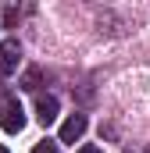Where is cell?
I'll return each mask as SVG.
<instances>
[{
	"label": "cell",
	"mask_w": 150,
	"mask_h": 153,
	"mask_svg": "<svg viewBox=\"0 0 150 153\" xmlns=\"http://www.w3.org/2000/svg\"><path fill=\"white\" fill-rule=\"evenodd\" d=\"M0 125H4V132H7V135H18V132L25 128V111H22V103H18V100H7V103H4Z\"/></svg>",
	"instance_id": "1"
},
{
	"label": "cell",
	"mask_w": 150,
	"mask_h": 153,
	"mask_svg": "<svg viewBox=\"0 0 150 153\" xmlns=\"http://www.w3.org/2000/svg\"><path fill=\"white\" fill-rule=\"evenodd\" d=\"M18 61H22V46H18V39H4V43H0V75L18 71Z\"/></svg>",
	"instance_id": "2"
},
{
	"label": "cell",
	"mask_w": 150,
	"mask_h": 153,
	"mask_svg": "<svg viewBox=\"0 0 150 153\" xmlns=\"http://www.w3.org/2000/svg\"><path fill=\"white\" fill-rule=\"evenodd\" d=\"M82 132H86V114H72L64 125H61V143H75V139H82Z\"/></svg>",
	"instance_id": "3"
},
{
	"label": "cell",
	"mask_w": 150,
	"mask_h": 153,
	"mask_svg": "<svg viewBox=\"0 0 150 153\" xmlns=\"http://www.w3.org/2000/svg\"><path fill=\"white\" fill-rule=\"evenodd\" d=\"M36 117H39V125H54L57 121V100L54 96H39L36 100Z\"/></svg>",
	"instance_id": "4"
},
{
	"label": "cell",
	"mask_w": 150,
	"mask_h": 153,
	"mask_svg": "<svg viewBox=\"0 0 150 153\" xmlns=\"http://www.w3.org/2000/svg\"><path fill=\"white\" fill-rule=\"evenodd\" d=\"M32 153H57V143L43 139V143H36V146H32Z\"/></svg>",
	"instance_id": "5"
},
{
	"label": "cell",
	"mask_w": 150,
	"mask_h": 153,
	"mask_svg": "<svg viewBox=\"0 0 150 153\" xmlns=\"http://www.w3.org/2000/svg\"><path fill=\"white\" fill-rule=\"evenodd\" d=\"M79 153H104V150H97V146H82Z\"/></svg>",
	"instance_id": "6"
},
{
	"label": "cell",
	"mask_w": 150,
	"mask_h": 153,
	"mask_svg": "<svg viewBox=\"0 0 150 153\" xmlns=\"http://www.w3.org/2000/svg\"><path fill=\"white\" fill-rule=\"evenodd\" d=\"M0 153H7V146H0Z\"/></svg>",
	"instance_id": "7"
}]
</instances>
